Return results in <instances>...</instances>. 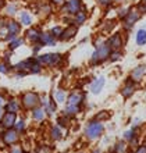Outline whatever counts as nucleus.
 Returning a JSON list of instances; mask_svg holds the SVG:
<instances>
[{"label": "nucleus", "instance_id": "dca6fc26", "mask_svg": "<svg viewBox=\"0 0 146 153\" xmlns=\"http://www.w3.org/2000/svg\"><path fill=\"white\" fill-rule=\"evenodd\" d=\"M35 61V59H28V60H24L21 61V63H18V64L16 65L17 70H20V71H29V68H31V65H32V63Z\"/></svg>", "mask_w": 146, "mask_h": 153}, {"label": "nucleus", "instance_id": "4468645a", "mask_svg": "<svg viewBox=\"0 0 146 153\" xmlns=\"http://www.w3.org/2000/svg\"><path fill=\"white\" fill-rule=\"evenodd\" d=\"M25 36H27V39H28L29 42H38L39 36H41V32H39L36 28H29L28 31H27V33H25Z\"/></svg>", "mask_w": 146, "mask_h": 153}, {"label": "nucleus", "instance_id": "6e6552de", "mask_svg": "<svg viewBox=\"0 0 146 153\" xmlns=\"http://www.w3.org/2000/svg\"><path fill=\"white\" fill-rule=\"evenodd\" d=\"M106 43L109 45V48L111 50H120L122 48V38L120 33H114V35H111L109 38V40Z\"/></svg>", "mask_w": 146, "mask_h": 153}, {"label": "nucleus", "instance_id": "2f4dec72", "mask_svg": "<svg viewBox=\"0 0 146 153\" xmlns=\"http://www.w3.org/2000/svg\"><path fill=\"white\" fill-rule=\"evenodd\" d=\"M77 111H78V106H67V110H65L67 114H75Z\"/></svg>", "mask_w": 146, "mask_h": 153}, {"label": "nucleus", "instance_id": "5701e85b", "mask_svg": "<svg viewBox=\"0 0 146 153\" xmlns=\"http://www.w3.org/2000/svg\"><path fill=\"white\" fill-rule=\"evenodd\" d=\"M6 110H7V111H11V113H16L17 110H18V103L14 102V100H11L7 106H6Z\"/></svg>", "mask_w": 146, "mask_h": 153}, {"label": "nucleus", "instance_id": "4be33fe9", "mask_svg": "<svg viewBox=\"0 0 146 153\" xmlns=\"http://www.w3.org/2000/svg\"><path fill=\"white\" fill-rule=\"evenodd\" d=\"M21 45H22V39H20V38H14V39L10 42V45H8V48H10V50H14V49L20 48Z\"/></svg>", "mask_w": 146, "mask_h": 153}, {"label": "nucleus", "instance_id": "20e7f679", "mask_svg": "<svg viewBox=\"0 0 146 153\" xmlns=\"http://www.w3.org/2000/svg\"><path fill=\"white\" fill-rule=\"evenodd\" d=\"M41 64H46V65H56L60 63L61 60V54L60 53H46V54H42L36 59Z\"/></svg>", "mask_w": 146, "mask_h": 153}, {"label": "nucleus", "instance_id": "39448f33", "mask_svg": "<svg viewBox=\"0 0 146 153\" xmlns=\"http://www.w3.org/2000/svg\"><path fill=\"white\" fill-rule=\"evenodd\" d=\"M6 29H7L8 36H6L7 40H13L14 38H17V35L20 33L21 31V25L17 22V21H8L7 25H6Z\"/></svg>", "mask_w": 146, "mask_h": 153}, {"label": "nucleus", "instance_id": "1a4fd4ad", "mask_svg": "<svg viewBox=\"0 0 146 153\" xmlns=\"http://www.w3.org/2000/svg\"><path fill=\"white\" fill-rule=\"evenodd\" d=\"M104 84H106L104 76H99L97 79H95V81H93V84H92V86H90V92L95 93V95H97V93H99V92L102 91V89H103Z\"/></svg>", "mask_w": 146, "mask_h": 153}, {"label": "nucleus", "instance_id": "c756f323", "mask_svg": "<svg viewBox=\"0 0 146 153\" xmlns=\"http://www.w3.org/2000/svg\"><path fill=\"white\" fill-rule=\"evenodd\" d=\"M127 150V146L122 143V142H120V143H117V146H116V153H125Z\"/></svg>", "mask_w": 146, "mask_h": 153}, {"label": "nucleus", "instance_id": "aec40b11", "mask_svg": "<svg viewBox=\"0 0 146 153\" xmlns=\"http://www.w3.org/2000/svg\"><path fill=\"white\" fill-rule=\"evenodd\" d=\"M82 102V96L79 93H73L68 97V106H78Z\"/></svg>", "mask_w": 146, "mask_h": 153}, {"label": "nucleus", "instance_id": "ddd939ff", "mask_svg": "<svg viewBox=\"0 0 146 153\" xmlns=\"http://www.w3.org/2000/svg\"><path fill=\"white\" fill-rule=\"evenodd\" d=\"M38 42H39L42 46H47V45L53 46V45L56 43V39H54V36H53L52 33H41Z\"/></svg>", "mask_w": 146, "mask_h": 153}, {"label": "nucleus", "instance_id": "b1692460", "mask_svg": "<svg viewBox=\"0 0 146 153\" xmlns=\"http://www.w3.org/2000/svg\"><path fill=\"white\" fill-rule=\"evenodd\" d=\"M43 116H45V111H43L42 109H35L33 110V118H35V120H38V121L43 120Z\"/></svg>", "mask_w": 146, "mask_h": 153}, {"label": "nucleus", "instance_id": "a878e982", "mask_svg": "<svg viewBox=\"0 0 146 153\" xmlns=\"http://www.w3.org/2000/svg\"><path fill=\"white\" fill-rule=\"evenodd\" d=\"M109 57L111 61H116V60H118V59H121V52H120V50H113V52L110 53Z\"/></svg>", "mask_w": 146, "mask_h": 153}, {"label": "nucleus", "instance_id": "6ab92c4d", "mask_svg": "<svg viewBox=\"0 0 146 153\" xmlns=\"http://www.w3.org/2000/svg\"><path fill=\"white\" fill-rule=\"evenodd\" d=\"M135 92V86H134V84L132 82H128V84L122 88V91H121V93H122V96L124 97H130V96H132V93Z\"/></svg>", "mask_w": 146, "mask_h": 153}, {"label": "nucleus", "instance_id": "4c0bfd02", "mask_svg": "<svg viewBox=\"0 0 146 153\" xmlns=\"http://www.w3.org/2000/svg\"><path fill=\"white\" fill-rule=\"evenodd\" d=\"M4 6H6V1H4V0H0V8H3Z\"/></svg>", "mask_w": 146, "mask_h": 153}, {"label": "nucleus", "instance_id": "393cba45", "mask_svg": "<svg viewBox=\"0 0 146 153\" xmlns=\"http://www.w3.org/2000/svg\"><path fill=\"white\" fill-rule=\"evenodd\" d=\"M61 32H63V28H61L60 25H57V27L52 28V31H50V33H52L54 38H59V36L61 35Z\"/></svg>", "mask_w": 146, "mask_h": 153}, {"label": "nucleus", "instance_id": "e433bc0d", "mask_svg": "<svg viewBox=\"0 0 146 153\" xmlns=\"http://www.w3.org/2000/svg\"><path fill=\"white\" fill-rule=\"evenodd\" d=\"M136 153H146V146H142V148H141Z\"/></svg>", "mask_w": 146, "mask_h": 153}, {"label": "nucleus", "instance_id": "37998d69", "mask_svg": "<svg viewBox=\"0 0 146 153\" xmlns=\"http://www.w3.org/2000/svg\"><path fill=\"white\" fill-rule=\"evenodd\" d=\"M0 118H1V109H0Z\"/></svg>", "mask_w": 146, "mask_h": 153}, {"label": "nucleus", "instance_id": "c85d7f7f", "mask_svg": "<svg viewBox=\"0 0 146 153\" xmlns=\"http://www.w3.org/2000/svg\"><path fill=\"white\" fill-rule=\"evenodd\" d=\"M135 134V129H130V131H125L124 132V138H125L127 141H131V139H134V135Z\"/></svg>", "mask_w": 146, "mask_h": 153}, {"label": "nucleus", "instance_id": "412c9836", "mask_svg": "<svg viewBox=\"0 0 146 153\" xmlns=\"http://www.w3.org/2000/svg\"><path fill=\"white\" fill-rule=\"evenodd\" d=\"M85 20H86V13L85 11H78L77 14H75V24L77 25H81V24H84L85 22Z\"/></svg>", "mask_w": 146, "mask_h": 153}, {"label": "nucleus", "instance_id": "423d86ee", "mask_svg": "<svg viewBox=\"0 0 146 153\" xmlns=\"http://www.w3.org/2000/svg\"><path fill=\"white\" fill-rule=\"evenodd\" d=\"M65 3V10L70 16H75L78 11H81L82 8V1L81 0H67Z\"/></svg>", "mask_w": 146, "mask_h": 153}, {"label": "nucleus", "instance_id": "f8f14e48", "mask_svg": "<svg viewBox=\"0 0 146 153\" xmlns=\"http://www.w3.org/2000/svg\"><path fill=\"white\" fill-rule=\"evenodd\" d=\"M3 127L6 128H11L13 125L16 124V113H11V111H7L3 117V121H1Z\"/></svg>", "mask_w": 146, "mask_h": 153}, {"label": "nucleus", "instance_id": "7ed1b4c3", "mask_svg": "<svg viewBox=\"0 0 146 153\" xmlns=\"http://www.w3.org/2000/svg\"><path fill=\"white\" fill-rule=\"evenodd\" d=\"M86 137L89 138V139H96L102 135L103 132V124L99 123V121H92L89 123V125L86 127Z\"/></svg>", "mask_w": 146, "mask_h": 153}, {"label": "nucleus", "instance_id": "473e14b6", "mask_svg": "<svg viewBox=\"0 0 146 153\" xmlns=\"http://www.w3.org/2000/svg\"><path fill=\"white\" fill-rule=\"evenodd\" d=\"M99 3H100L102 6H104V7H109L110 4L113 3V0H99Z\"/></svg>", "mask_w": 146, "mask_h": 153}, {"label": "nucleus", "instance_id": "f03ea898", "mask_svg": "<svg viewBox=\"0 0 146 153\" xmlns=\"http://www.w3.org/2000/svg\"><path fill=\"white\" fill-rule=\"evenodd\" d=\"M139 18H141V11H139L138 8H128V11L125 14V18H124V28L131 29Z\"/></svg>", "mask_w": 146, "mask_h": 153}, {"label": "nucleus", "instance_id": "7c9ffc66", "mask_svg": "<svg viewBox=\"0 0 146 153\" xmlns=\"http://www.w3.org/2000/svg\"><path fill=\"white\" fill-rule=\"evenodd\" d=\"M64 99H65L64 92H63V91H57L56 92V100L59 102V103H61V102H64Z\"/></svg>", "mask_w": 146, "mask_h": 153}, {"label": "nucleus", "instance_id": "c9c22d12", "mask_svg": "<svg viewBox=\"0 0 146 153\" xmlns=\"http://www.w3.org/2000/svg\"><path fill=\"white\" fill-rule=\"evenodd\" d=\"M17 129H18V131H22V129H24V123H22V121H18V123H17Z\"/></svg>", "mask_w": 146, "mask_h": 153}, {"label": "nucleus", "instance_id": "a211bd4d", "mask_svg": "<svg viewBox=\"0 0 146 153\" xmlns=\"http://www.w3.org/2000/svg\"><path fill=\"white\" fill-rule=\"evenodd\" d=\"M20 20H21V24L27 25V27H31V24H32V17H31V14L28 11H21Z\"/></svg>", "mask_w": 146, "mask_h": 153}, {"label": "nucleus", "instance_id": "c03bdc74", "mask_svg": "<svg viewBox=\"0 0 146 153\" xmlns=\"http://www.w3.org/2000/svg\"><path fill=\"white\" fill-rule=\"evenodd\" d=\"M145 6H146V4H145Z\"/></svg>", "mask_w": 146, "mask_h": 153}, {"label": "nucleus", "instance_id": "a19ab883", "mask_svg": "<svg viewBox=\"0 0 146 153\" xmlns=\"http://www.w3.org/2000/svg\"><path fill=\"white\" fill-rule=\"evenodd\" d=\"M114 1H122V0H113V3H114Z\"/></svg>", "mask_w": 146, "mask_h": 153}, {"label": "nucleus", "instance_id": "f704fd0d", "mask_svg": "<svg viewBox=\"0 0 146 153\" xmlns=\"http://www.w3.org/2000/svg\"><path fill=\"white\" fill-rule=\"evenodd\" d=\"M53 4H56V6H61V4H64L65 0H50Z\"/></svg>", "mask_w": 146, "mask_h": 153}, {"label": "nucleus", "instance_id": "2eb2a0df", "mask_svg": "<svg viewBox=\"0 0 146 153\" xmlns=\"http://www.w3.org/2000/svg\"><path fill=\"white\" fill-rule=\"evenodd\" d=\"M135 40H136V45L138 46H143L146 45V29H138L136 32V36H135Z\"/></svg>", "mask_w": 146, "mask_h": 153}, {"label": "nucleus", "instance_id": "9d476101", "mask_svg": "<svg viewBox=\"0 0 146 153\" xmlns=\"http://www.w3.org/2000/svg\"><path fill=\"white\" fill-rule=\"evenodd\" d=\"M145 71H146L145 65H138V67H135L134 71L131 73V79L135 81V82L141 81V79H142V76L145 75Z\"/></svg>", "mask_w": 146, "mask_h": 153}, {"label": "nucleus", "instance_id": "bb28decb", "mask_svg": "<svg viewBox=\"0 0 146 153\" xmlns=\"http://www.w3.org/2000/svg\"><path fill=\"white\" fill-rule=\"evenodd\" d=\"M17 11V6L16 4H8L7 7H6V13H7L8 16H14Z\"/></svg>", "mask_w": 146, "mask_h": 153}, {"label": "nucleus", "instance_id": "cd10ccee", "mask_svg": "<svg viewBox=\"0 0 146 153\" xmlns=\"http://www.w3.org/2000/svg\"><path fill=\"white\" fill-rule=\"evenodd\" d=\"M52 137H53V139H60L61 138V131L59 127H54L52 129Z\"/></svg>", "mask_w": 146, "mask_h": 153}, {"label": "nucleus", "instance_id": "0eeeda50", "mask_svg": "<svg viewBox=\"0 0 146 153\" xmlns=\"http://www.w3.org/2000/svg\"><path fill=\"white\" fill-rule=\"evenodd\" d=\"M22 102H24V106L27 107V109H32V107H35V106L38 105L39 96L33 92H28L22 96Z\"/></svg>", "mask_w": 146, "mask_h": 153}, {"label": "nucleus", "instance_id": "f257e3e1", "mask_svg": "<svg viewBox=\"0 0 146 153\" xmlns=\"http://www.w3.org/2000/svg\"><path fill=\"white\" fill-rule=\"evenodd\" d=\"M110 53H111V49L109 48L107 43H103L100 46H97L95 53L92 54V59H90V64H99L102 61H104L109 59Z\"/></svg>", "mask_w": 146, "mask_h": 153}, {"label": "nucleus", "instance_id": "f3484780", "mask_svg": "<svg viewBox=\"0 0 146 153\" xmlns=\"http://www.w3.org/2000/svg\"><path fill=\"white\" fill-rule=\"evenodd\" d=\"M17 138H18V135H17L16 131H7V132L4 134L3 139L7 145H10V143H14V142L17 141Z\"/></svg>", "mask_w": 146, "mask_h": 153}, {"label": "nucleus", "instance_id": "72a5a7b5", "mask_svg": "<svg viewBox=\"0 0 146 153\" xmlns=\"http://www.w3.org/2000/svg\"><path fill=\"white\" fill-rule=\"evenodd\" d=\"M7 71H8L7 65H6V64H0V73H1V74H6Z\"/></svg>", "mask_w": 146, "mask_h": 153}, {"label": "nucleus", "instance_id": "79ce46f5", "mask_svg": "<svg viewBox=\"0 0 146 153\" xmlns=\"http://www.w3.org/2000/svg\"><path fill=\"white\" fill-rule=\"evenodd\" d=\"M1 103H3V100H1V97H0V105H1Z\"/></svg>", "mask_w": 146, "mask_h": 153}, {"label": "nucleus", "instance_id": "58836bf2", "mask_svg": "<svg viewBox=\"0 0 146 153\" xmlns=\"http://www.w3.org/2000/svg\"><path fill=\"white\" fill-rule=\"evenodd\" d=\"M11 153H22V152H21V149H13Z\"/></svg>", "mask_w": 146, "mask_h": 153}, {"label": "nucleus", "instance_id": "ea45409f", "mask_svg": "<svg viewBox=\"0 0 146 153\" xmlns=\"http://www.w3.org/2000/svg\"><path fill=\"white\" fill-rule=\"evenodd\" d=\"M141 3H143V4H146V0H141Z\"/></svg>", "mask_w": 146, "mask_h": 153}, {"label": "nucleus", "instance_id": "9b49d317", "mask_svg": "<svg viewBox=\"0 0 146 153\" xmlns=\"http://www.w3.org/2000/svg\"><path fill=\"white\" fill-rule=\"evenodd\" d=\"M77 31H78L77 27H71V25H70L67 29H63V32H61V35L59 36V39H61V40H68V39H71V38L75 36Z\"/></svg>", "mask_w": 146, "mask_h": 153}]
</instances>
